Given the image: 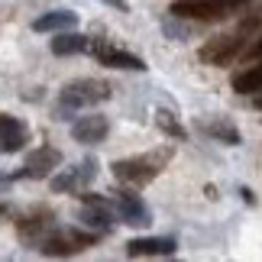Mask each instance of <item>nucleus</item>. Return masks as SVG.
<instances>
[{"label":"nucleus","instance_id":"obj_1","mask_svg":"<svg viewBox=\"0 0 262 262\" xmlns=\"http://www.w3.org/2000/svg\"><path fill=\"white\" fill-rule=\"evenodd\" d=\"M259 23H262V16L259 13H249L243 23L233 29V33L214 36L210 42L201 46V62H207V65H230L233 58L243 55V49L249 46V39H253V33L259 29Z\"/></svg>","mask_w":262,"mask_h":262},{"label":"nucleus","instance_id":"obj_2","mask_svg":"<svg viewBox=\"0 0 262 262\" xmlns=\"http://www.w3.org/2000/svg\"><path fill=\"white\" fill-rule=\"evenodd\" d=\"M253 4V0H175L172 13L175 19H201V23H214V19L236 16Z\"/></svg>","mask_w":262,"mask_h":262},{"label":"nucleus","instance_id":"obj_3","mask_svg":"<svg viewBox=\"0 0 262 262\" xmlns=\"http://www.w3.org/2000/svg\"><path fill=\"white\" fill-rule=\"evenodd\" d=\"M110 97V84L107 81H97V78H78V81L65 84L62 94H58V104L68 107V110H88L100 104V100Z\"/></svg>","mask_w":262,"mask_h":262},{"label":"nucleus","instance_id":"obj_4","mask_svg":"<svg viewBox=\"0 0 262 262\" xmlns=\"http://www.w3.org/2000/svg\"><path fill=\"white\" fill-rule=\"evenodd\" d=\"M172 152H156V156H143V159H120V162H114V175L120 181H126V185L143 188L162 172V162Z\"/></svg>","mask_w":262,"mask_h":262},{"label":"nucleus","instance_id":"obj_5","mask_svg":"<svg viewBox=\"0 0 262 262\" xmlns=\"http://www.w3.org/2000/svg\"><path fill=\"white\" fill-rule=\"evenodd\" d=\"M97 239V233H81V230H52L39 239V253L42 256H75L88 249L91 243Z\"/></svg>","mask_w":262,"mask_h":262},{"label":"nucleus","instance_id":"obj_6","mask_svg":"<svg viewBox=\"0 0 262 262\" xmlns=\"http://www.w3.org/2000/svg\"><path fill=\"white\" fill-rule=\"evenodd\" d=\"M114 207H117V214L123 217V224H129V227H149V224H152L149 207L143 204L139 194H133V191H117Z\"/></svg>","mask_w":262,"mask_h":262},{"label":"nucleus","instance_id":"obj_7","mask_svg":"<svg viewBox=\"0 0 262 262\" xmlns=\"http://www.w3.org/2000/svg\"><path fill=\"white\" fill-rule=\"evenodd\" d=\"M107 133H110V123H107V117H100V114H88L81 120H75V126H72V136L84 146L104 143Z\"/></svg>","mask_w":262,"mask_h":262},{"label":"nucleus","instance_id":"obj_8","mask_svg":"<svg viewBox=\"0 0 262 262\" xmlns=\"http://www.w3.org/2000/svg\"><path fill=\"white\" fill-rule=\"evenodd\" d=\"M46 230H52V214L49 210H36V214H26L23 220H16V233L26 246H39Z\"/></svg>","mask_w":262,"mask_h":262},{"label":"nucleus","instance_id":"obj_9","mask_svg":"<svg viewBox=\"0 0 262 262\" xmlns=\"http://www.w3.org/2000/svg\"><path fill=\"white\" fill-rule=\"evenodd\" d=\"M58 165H62V152L52 149V146H42V149H36V152L26 159V165H23L19 175H23V178H46Z\"/></svg>","mask_w":262,"mask_h":262},{"label":"nucleus","instance_id":"obj_10","mask_svg":"<svg viewBox=\"0 0 262 262\" xmlns=\"http://www.w3.org/2000/svg\"><path fill=\"white\" fill-rule=\"evenodd\" d=\"M91 52L97 55V62H104L110 68H126V72H143V68H146L143 58L129 55V52H123V49H114V46H107V42L91 46Z\"/></svg>","mask_w":262,"mask_h":262},{"label":"nucleus","instance_id":"obj_11","mask_svg":"<svg viewBox=\"0 0 262 262\" xmlns=\"http://www.w3.org/2000/svg\"><path fill=\"white\" fill-rule=\"evenodd\" d=\"M178 243L172 236H143V239H129L126 256H172Z\"/></svg>","mask_w":262,"mask_h":262},{"label":"nucleus","instance_id":"obj_12","mask_svg":"<svg viewBox=\"0 0 262 262\" xmlns=\"http://www.w3.org/2000/svg\"><path fill=\"white\" fill-rule=\"evenodd\" d=\"M26 139H29V133L16 117L0 114V152H19L26 146Z\"/></svg>","mask_w":262,"mask_h":262},{"label":"nucleus","instance_id":"obj_13","mask_svg":"<svg viewBox=\"0 0 262 262\" xmlns=\"http://www.w3.org/2000/svg\"><path fill=\"white\" fill-rule=\"evenodd\" d=\"M78 23V13H72V10H52V13H42L33 23L36 33H62V29H75Z\"/></svg>","mask_w":262,"mask_h":262},{"label":"nucleus","instance_id":"obj_14","mask_svg":"<svg viewBox=\"0 0 262 262\" xmlns=\"http://www.w3.org/2000/svg\"><path fill=\"white\" fill-rule=\"evenodd\" d=\"M233 91L236 94H259L262 91V58L249 62V68L233 75Z\"/></svg>","mask_w":262,"mask_h":262},{"label":"nucleus","instance_id":"obj_15","mask_svg":"<svg viewBox=\"0 0 262 262\" xmlns=\"http://www.w3.org/2000/svg\"><path fill=\"white\" fill-rule=\"evenodd\" d=\"M91 49V39L88 36H78V33H55L52 39V52L55 55H78V52H88Z\"/></svg>","mask_w":262,"mask_h":262},{"label":"nucleus","instance_id":"obj_16","mask_svg":"<svg viewBox=\"0 0 262 262\" xmlns=\"http://www.w3.org/2000/svg\"><path fill=\"white\" fill-rule=\"evenodd\" d=\"M81 224L91 230H107L114 224V214H110V204H84L81 210Z\"/></svg>","mask_w":262,"mask_h":262},{"label":"nucleus","instance_id":"obj_17","mask_svg":"<svg viewBox=\"0 0 262 262\" xmlns=\"http://www.w3.org/2000/svg\"><path fill=\"white\" fill-rule=\"evenodd\" d=\"M81 188V175H78V165L75 168H65L62 175L52 178V191L55 194H68V191H78Z\"/></svg>","mask_w":262,"mask_h":262},{"label":"nucleus","instance_id":"obj_18","mask_svg":"<svg viewBox=\"0 0 262 262\" xmlns=\"http://www.w3.org/2000/svg\"><path fill=\"white\" fill-rule=\"evenodd\" d=\"M207 133H210V136H217V139H224V143H230V146H236V143H239V133H236V129L230 126V123H210V126H207Z\"/></svg>","mask_w":262,"mask_h":262},{"label":"nucleus","instance_id":"obj_19","mask_svg":"<svg viewBox=\"0 0 262 262\" xmlns=\"http://www.w3.org/2000/svg\"><path fill=\"white\" fill-rule=\"evenodd\" d=\"M156 117H159V126H162V129H165V133H172V136H178V139H181V136H185V129H181V126L175 123V120H172V114H165V110H159V114H156Z\"/></svg>","mask_w":262,"mask_h":262},{"label":"nucleus","instance_id":"obj_20","mask_svg":"<svg viewBox=\"0 0 262 262\" xmlns=\"http://www.w3.org/2000/svg\"><path fill=\"white\" fill-rule=\"evenodd\" d=\"M239 58H243V62H256V58H262V33L256 39H249V46L243 49V55H239Z\"/></svg>","mask_w":262,"mask_h":262},{"label":"nucleus","instance_id":"obj_21","mask_svg":"<svg viewBox=\"0 0 262 262\" xmlns=\"http://www.w3.org/2000/svg\"><path fill=\"white\" fill-rule=\"evenodd\" d=\"M107 7H117V10H126V0H104Z\"/></svg>","mask_w":262,"mask_h":262},{"label":"nucleus","instance_id":"obj_22","mask_svg":"<svg viewBox=\"0 0 262 262\" xmlns=\"http://www.w3.org/2000/svg\"><path fill=\"white\" fill-rule=\"evenodd\" d=\"M253 104H256V107L262 110V91H259V94H256V100H253Z\"/></svg>","mask_w":262,"mask_h":262},{"label":"nucleus","instance_id":"obj_23","mask_svg":"<svg viewBox=\"0 0 262 262\" xmlns=\"http://www.w3.org/2000/svg\"><path fill=\"white\" fill-rule=\"evenodd\" d=\"M7 214H10V210H7V204H0V220H4Z\"/></svg>","mask_w":262,"mask_h":262}]
</instances>
